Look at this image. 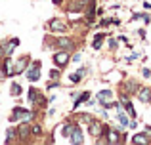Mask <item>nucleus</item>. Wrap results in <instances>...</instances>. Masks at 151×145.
Here are the masks:
<instances>
[{
  "label": "nucleus",
  "mask_w": 151,
  "mask_h": 145,
  "mask_svg": "<svg viewBox=\"0 0 151 145\" xmlns=\"http://www.w3.org/2000/svg\"><path fill=\"white\" fill-rule=\"evenodd\" d=\"M63 2V0H54V4H61Z\"/></svg>",
  "instance_id": "nucleus-28"
},
{
  "label": "nucleus",
  "mask_w": 151,
  "mask_h": 145,
  "mask_svg": "<svg viewBox=\"0 0 151 145\" xmlns=\"http://www.w3.org/2000/svg\"><path fill=\"white\" fill-rule=\"evenodd\" d=\"M50 78H59V69H58V71H55V69L50 71Z\"/></svg>",
  "instance_id": "nucleus-23"
},
{
  "label": "nucleus",
  "mask_w": 151,
  "mask_h": 145,
  "mask_svg": "<svg viewBox=\"0 0 151 145\" xmlns=\"http://www.w3.org/2000/svg\"><path fill=\"white\" fill-rule=\"evenodd\" d=\"M149 103H151V90H149Z\"/></svg>",
  "instance_id": "nucleus-29"
},
{
  "label": "nucleus",
  "mask_w": 151,
  "mask_h": 145,
  "mask_svg": "<svg viewBox=\"0 0 151 145\" xmlns=\"http://www.w3.org/2000/svg\"><path fill=\"white\" fill-rule=\"evenodd\" d=\"M88 99H90V94H82V96H81V97H78V99H77V101H75V105H73V107H75V109H77V107H78V105H81V103H82V101H88Z\"/></svg>",
  "instance_id": "nucleus-18"
},
{
  "label": "nucleus",
  "mask_w": 151,
  "mask_h": 145,
  "mask_svg": "<svg viewBox=\"0 0 151 145\" xmlns=\"http://www.w3.org/2000/svg\"><path fill=\"white\" fill-rule=\"evenodd\" d=\"M48 29L52 31V33L63 34V33H67V31H69V25H67L63 19H52V21L48 23Z\"/></svg>",
  "instance_id": "nucleus-4"
},
{
  "label": "nucleus",
  "mask_w": 151,
  "mask_h": 145,
  "mask_svg": "<svg viewBox=\"0 0 151 145\" xmlns=\"http://www.w3.org/2000/svg\"><path fill=\"white\" fill-rule=\"evenodd\" d=\"M103 38H105V34L100 33V34H96V38H94V50H100L101 48V42H103Z\"/></svg>",
  "instance_id": "nucleus-13"
},
{
  "label": "nucleus",
  "mask_w": 151,
  "mask_h": 145,
  "mask_svg": "<svg viewBox=\"0 0 151 145\" xmlns=\"http://www.w3.org/2000/svg\"><path fill=\"white\" fill-rule=\"evenodd\" d=\"M71 61V57H69V52L67 50H59V52H55V56H54V65L58 69H63L67 63Z\"/></svg>",
  "instance_id": "nucleus-3"
},
{
  "label": "nucleus",
  "mask_w": 151,
  "mask_h": 145,
  "mask_svg": "<svg viewBox=\"0 0 151 145\" xmlns=\"http://www.w3.org/2000/svg\"><path fill=\"white\" fill-rule=\"evenodd\" d=\"M31 134H33V136H38V134H40V132H42V126H40V124H35V126L33 128H31Z\"/></svg>",
  "instance_id": "nucleus-22"
},
{
  "label": "nucleus",
  "mask_w": 151,
  "mask_h": 145,
  "mask_svg": "<svg viewBox=\"0 0 151 145\" xmlns=\"http://www.w3.org/2000/svg\"><path fill=\"white\" fill-rule=\"evenodd\" d=\"M73 61H75V63H78V61H81V54H75V56H73Z\"/></svg>",
  "instance_id": "nucleus-27"
},
{
  "label": "nucleus",
  "mask_w": 151,
  "mask_h": 145,
  "mask_svg": "<svg viewBox=\"0 0 151 145\" xmlns=\"http://www.w3.org/2000/svg\"><path fill=\"white\" fill-rule=\"evenodd\" d=\"M86 73H88V67H81L77 73H73V74L69 76V78H71V82H75V84H77V82H81L82 78L86 76Z\"/></svg>",
  "instance_id": "nucleus-8"
},
{
  "label": "nucleus",
  "mask_w": 151,
  "mask_h": 145,
  "mask_svg": "<svg viewBox=\"0 0 151 145\" xmlns=\"http://www.w3.org/2000/svg\"><path fill=\"white\" fill-rule=\"evenodd\" d=\"M73 128H75V124H73V122H67L65 126H63V138H69L71 132H73Z\"/></svg>",
  "instance_id": "nucleus-14"
},
{
  "label": "nucleus",
  "mask_w": 151,
  "mask_h": 145,
  "mask_svg": "<svg viewBox=\"0 0 151 145\" xmlns=\"http://www.w3.org/2000/svg\"><path fill=\"white\" fill-rule=\"evenodd\" d=\"M58 48H61V50H69V48H73V40L71 38H58Z\"/></svg>",
  "instance_id": "nucleus-10"
},
{
  "label": "nucleus",
  "mask_w": 151,
  "mask_h": 145,
  "mask_svg": "<svg viewBox=\"0 0 151 145\" xmlns=\"http://www.w3.org/2000/svg\"><path fill=\"white\" fill-rule=\"evenodd\" d=\"M17 134L21 136V138H25V136H29V126H27V122H23L21 126L17 128Z\"/></svg>",
  "instance_id": "nucleus-15"
},
{
  "label": "nucleus",
  "mask_w": 151,
  "mask_h": 145,
  "mask_svg": "<svg viewBox=\"0 0 151 145\" xmlns=\"http://www.w3.org/2000/svg\"><path fill=\"white\" fill-rule=\"evenodd\" d=\"M100 69H101L103 73L111 71V69H113V61H101V63H100Z\"/></svg>",
  "instance_id": "nucleus-16"
},
{
  "label": "nucleus",
  "mask_w": 151,
  "mask_h": 145,
  "mask_svg": "<svg viewBox=\"0 0 151 145\" xmlns=\"http://www.w3.org/2000/svg\"><path fill=\"white\" fill-rule=\"evenodd\" d=\"M107 141H109V143H117V141H119L117 132H109V138H107Z\"/></svg>",
  "instance_id": "nucleus-21"
},
{
  "label": "nucleus",
  "mask_w": 151,
  "mask_h": 145,
  "mask_svg": "<svg viewBox=\"0 0 151 145\" xmlns=\"http://www.w3.org/2000/svg\"><path fill=\"white\" fill-rule=\"evenodd\" d=\"M69 139H71V143H75V145H81L82 141H84V138H82V130L78 128V124H75V128H73V132H71Z\"/></svg>",
  "instance_id": "nucleus-7"
},
{
  "label": "nucleus",
  "mask_w": 151,
  "mask_h": 145,
  "mask_svg": "<svg viewBox=\"0 0 151 145\" xmlns=\"http://www.w3.org/2000/svg\"><path fill=\"white\" fill-rule=\"evenodd\" d=\"M111 96H113V94H111V90H101V92L98 94V99H100V103L103 105L107 99H111Z\"/></svg>",
  "instance_id": "nucleus-12"
},
{
  "label": "nucleus",
  "mask_w": 151,
  "mask_h": 145,
  "mask_svg": "<svg viewBox=\"0 0 151 145\" xmlns=\"http://www.w3.org/2000/svg\"><path fill=\"white\" fill-rule=\"evenodd\" d=\"M117 120L121 122V126H128V119H126V115H122V113H119Z\"/></svg>",
  "instance_id": "nucleus-20"
},
{
  "label": "nucleus",
  "mask_w": 151,
  "mask_h": 145,
  "mask_svg": "<svg viewBox=\"0 0 151 145\" xmlns=\"http://www.w3.org/2000/svg\"><path fill=\"white\" fill-rule=\"evenodd\" d=\"M151 141V136H147V134H136L132 138V143H142V145H147Z\"/></svg>",
  "instance_id": "nucleus-9"
},
{
  "label": "nucleus",
  "mask_w": 151,
  "mask_h": 145,
  "mask_svg": "<svg viewBox=\"0 0 151 145\" xmlns=\"http://www.w3.org/2000/svg\"><path fill=\"white\" fill-rule=\"evenodd\" d=\"M103 132V124L100 122V120H90L88 122V134L94 136V138H100Z\"/></svg>",
  "instance_id": "nucleus-6"
},
{
  "label": "nucleus",
  "mask_w": 151,
  "mask_h": 145,
  "mask_svg": "<svg viewBox=\"0 0 151 145\" xmlns=\"http://www.w3.org/2000/svg\"><path fill=\"white\" fill-rule=\"evenodd\" d=\"M14 136H15V130H8V138H6V141H10Z\"/></svg>",
  "instance_id": "nucleus-24"
},
{
  "label": "nucleus",
  "mask_w": 151,
  "mask_h": 145,
  "mask_svg": "<svg viewBox=\"0 0 151 145\" xmlns=\"http://www.w3.org/2000/svg\"><path fill=\"white\" fill-rule=\"evenodd\" d=\"M29 59H31L29 56H23V57H19V59L15 61V65L10 69V74H12V76H14V74H23V73H25L27 65H29Z\"/></svg>",
  "instance_id": "nucleus-2"
},
{
  "label": "nucleus",
  "mask_w": 151,
  "mask_h": 145,
  "mask_svg": "<svg viewBox=\"0 0 151 145\" xmlns=\"http://www.w3.org/2000/svg\"><path fill=\"white\" fill-rule=\"evenodd\" d=\"M37 99H38V92H37V88H29V101H31V103H35Z\"/></svg>",
  "instance_id": "nucleus-17"
},
{
  "label": "nucleus",
  "mask_w": 151,
  "mask_h": 145,
  "mask_svg": "<svg viewBox=\"0 0 151 145\" xmlns=\"http://www.w3.org/2000/svg\"><path fill=\"white\" fill-rule=\"evenodd\" d=\"M25 74H27V78H29L31 82H37L38 78H40V63H38V61H35L33 65H27Z\"/></svg>",
  "instance_id": "nucleus-5"
},
{
  "label": "nucleus",
  "mask_w": 151,
  "mask_h": 145,
  "mask_svg": "<svg viewBox=\"0 0 151 145\" xmlns=\"http://www.w3.org/2000/svg\"><path fill=\"white\" fill-rule=\"evenodd\" d=\"M109 46H111V48H117V40H115V38H111V40H109Z\"/></svg>",
  "instance_id": "nucleus-26"
},
{
  "label": "nucleus",
  "mask_w": 151,
  "mask_h": 145,
  "mask_svg": "<svg viewBox=\"0 0 151 145\" xmlns=\"http://www.w3.org/2000/svg\"><path fill=\"white\" fill-rule=\"evenodd\" d=\"M35 115L31 111H25L23 107H15L14 111H12V120H23V122H29V120H33Z\"/></svg>",
  "instance_id": "nucleus-1"
},
{
  "label": "nucleus",
  "mask_w": 151,
  "mask_h": 145,
  "mask_svg": "<svg viewBox=\"0 0 151 145\" xmlns=\"http://www.w3.org/2000/svg\"><path fill=\"white\" fill-rule=\"evenodd\" d=\"M142 74H144L145 78H149V76H151V71H149V69H144V71H142Z\"/></svg>",
  "instance_id": "nucleus-25"
},
{
  "label": "nucleus",
  "mask_w": 151,
  "mask_h": 145,
  "mask_svg": "<svg viewBox=\"0 0 151 145\" xmlns=\"http://www.w3.org/2000/svg\"><path fill=\"white\" fill-rule=\"evenodd\" d=\"M149 90L151 88H140L138 90V99L144 101V103H149Z\"/></svg>",
  "instance_id": "nucleus-11"
},
{
  "label": "nucleus",
  "mask_w": 151,
  "mask_h": 145,
  "mask_svg": "<svg viewBox=\"0 0 151 145\" xmlns=\"http://www.w3.org/2000/svg\"><path fill=\"white\" fill-rule=\"evenodd\" d=\"M12 96H15V97H17V96H21V86H19V84H12Z\"/></svg>",
  "instance_id": "nucleus-19"
}]
</instances>
